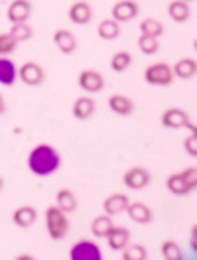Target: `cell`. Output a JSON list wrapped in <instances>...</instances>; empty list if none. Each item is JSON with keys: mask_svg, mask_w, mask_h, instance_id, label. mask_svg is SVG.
<instances>
[{"mask_svg": "<svg viewBox=\"0 0 197 260\" xmlns=\"http://www.w3.org/2000/svg\"><path fill=\"white\" fill-rule=\"evenodd\" d=\"M59 166H61V156L49 144H38L28 156V168L38 178H48L51 174H55Z\"/></svg>", "mask_w": 197, "mask_h": 260, "instance_id": "cell-1", "label": "cell"}, {"mask_svg": "<svg viewBox=\"0 0 197 260\" xmlns=\"http://www.w3.org/2000/svg\"><path fill=\"white\" fill-rule=\"evenodd\" d=\"M46 229H48L49 239H53V241L65 239L69 229H71V223L67 219V213L61 211L57 205L48 207L46 209Z\"/></svg>", "mask_w": 197, "mask_h": 260, "instance_id": "cell-2", "label": "cell"}, {"mask_svg": "<svg viewBox=\"0 0 197 260\" xmlns=\"http://www.w3.org/2000/svg\"><path fill=\"white\" fill-rule=\"evenodd\" d=\"M144 79L148 85H154V87H170L176 77H174V71L170 65L158 61V63L148 65L144 69Z\"/></svg>", "mask_w": 197, "mask_h": 260, "instance_id": "cell-3", "label": "cell"}, {"mask_svg": "<svg viewBox=\"0 0 197 260\" xmlns=\"http://www.w3.org/2000/svg\"><path fill=\"white\" fill-rule=\"evenodd\" d=\"M122 181H124V185L128 189L140 191V189H146L148 185L152 183V174H150V170L142 168V166H134V168L124 172Z\"/></svg>", "mask_w": 197, "mask_h": 260, "instance_id": "cell-4", "label": "cell"}, {"mask_svg": "<svg viewBox=\"0 0 197 260\" xmlns=\"http://www.w3.org/2000/svg\"><path fill=\"white\" fill-rule=\"evenodd\" d=\"M69 258L71 260H103V252L93 241L83 239L79 243H75L69 250Z\"/></svg>", "mask_w": 197, "mask_h": 260, "instance_id": "cell-5", "label": "cell"}, {"mask_svg": "<svg viewBox=\"0 0 197 260\" xmlns=\"http://www.w3.org/2000/svg\"><path fill=\"white\" fill-rule=\"evenodd\" d=\"M18 77H20V81L24 83V85H28V87H38V85H42V83L46 81V71H44L42 65L36 63V61H26L20 67Z\"/></svg>", "mask_w": 197, "mask_h": 260, "instance_id": "cell-6", "label": "cell"}, {"mask_svg": "<svg viewBox=\"0 0 197 260\" xmlns=\"http://www.w3.org/2000/svg\"><path fill=\"white\" fill-rule=\"evenodd\" d=\"M77 83L85 93H101L107 85L103 73H98L97 69H83L77 77Z\"/></svg>", "mask_w": 197, "mask_h": 260, "instance_id": "cell-7", "label": "cell"}, {"mask_svg": "<svg viewBox=\"0 0 197 260\" xmlns=\"http://www.w3.org/2000/svg\"><path fill=\"white\" fill-rule=\"evenodd\" d=\"M140 14V6L136 0H118L113 10H111V16L115 22H130L134 18Z\"/></svg>", "mask_w": 197, "mask_h": 260, "instance_id": "cell-8", "label": "cell"}, {"mask_svg": "<svg viewBox=\"0 0 197 260\" xmlns=\"http://www.w3.org/2000/svg\"><path fill=\"white\" fill-rule=\"evenodd\" d=\"M162 126L166 128H172V130H178V128H185L191 120H189V114L187 111H183V109H178V107H172V109H168L164 111L162 114Z\"/></svg>", "mask_w": 197, "mask_h": 260, "instance_id": "cell-9", "label": "cell"}, {"mask_svg": "<svg viewBox=\"0 0 197 260\" xmlns=\"http://www.w3.org/2000/svg\"><path fill=\"white\" fill-rule=\"evenodd\" d=\"M69 20L77 26H87L93 20V6L87 0H77L69 6Z\"/></svg>", "mask_w": 197, "mask_h": 260, "instance_id": "cell-10", "label": "cell"}, {"mask_svg": "<svg viewBox=\"0 0 197 260\" xmlns=\"http://www.w3.org/2000/svg\"><path fill=\"white\" fill-rule=\"evenodd\" d=\"M8 20L12 24H24L28 22V18L32 16V2L30 0H12L6 12Z\"/></svg>", "mask_w": 197, "mask_h": 260, "instance_id": "cell-11", "label": "cell"}, {"mask_svg": "<svg viewBox=\"0 0 197 260\" xmlns=\"http://www.w3.org/2000/svg\"><path fill=\"white\" fill-rule=\"evenodd\" d=\"M128 203H130V199H128L126 193H113L103 201V211L107 215H111V217H116V215L126 211Z\"/></svg>", "mask_w": 197, "mask_h": 260, "instance_id": "cell-12", "label": "cell"}, {"mask_svg": "<svg viewBox=\"0 0 197 260\" xmlns=\"http://www.w3.org/2000/svg\"><path fill=\"white\" fill-rule=\"evenodd\" d=\"M53 44L61 53L71 55L77 49V38L73 36V32H69L65 28H59V30L53 32Z\"/></svg>", "mask_w": 197, "mask_h": 260, "instance_id": "cell-13", "label": "cell"}, {"mask_svg": "<svg viewBox=\"0 0 197 260\" xmlns=\"http://www.w3.org/2000/svg\"><path fill=\"white\" fill-rule=\"evenodd\" d=\"M124 213H128L130 221L138 223V225H148V223L154 221V213H152V209H150L148 205H144V203H140V201H134V203L130 201Z\"/></svg>", "mask_w": 197, "mask_h": 260, "instance_id": "cell-14", "label": "cell"}, {"mask_svg": "<svg viewBox=\"0 0 197 260\" xmlns=\"http://www.w3.org/2000/svg\"><path fill=\"white\" fill-rule=\"evenodd\" d=\"M107 239V243H109V248L111 250H115V252H120L126 244L130 243V231L126 227H113L109 231V235L105 237Z\"/></svg>", "mask_w": 197, "mask_h": 260, "instance_id": "cell-15", "label": "cell"}, {"mask_svg": "<svg viewBox=\"0 0 197 260\" xmlns=\"http://www.w3.org/2000/svg\"><path fill=\"white\" fill-rule=\"evenodd\" d=\"M109 109L118 116H130L136 111V105L126 95H111L109 97Z\"/></svg>", "mask_w": 197, "mask_h": 260, "instance_id": "cell-16", "label": "cell"}, {"mask_svg": "<svg viewBox=\"0 0 197 260\" xmlns=\"http://www.w3.org/2000/svg\"><path fill=\"white\" fill-rule=\"evenodd\" d=\"M12 221L18 229H30L38 221V211L32 205H22L12 213Z\"/></svg>", "mask_w": 197, "mask_h": 260, "instance_id": "cell-17", "label": "cell"}, {"mask_svg": "<svg viewBox=\"0 0 197 260\" xmlns=\"http://www.w3.org/2000/svg\"><path fill=\"white\" fill-rule=\"evenodd\" d=\"M97 111V103L93 97H79L73 103V116L77 120H89Z\"/></svg>", "mask_w": 197, "mask_h": 260, "instance_id": "cell-18", "label": "cell"}, {"mask_svg": "<svg viewBox=\"0 0 197 260\" xmlns=\"http://www.w3.org/2000/svg\"><path fill=\"white\" fill-rule=\"evenodd\" d=\"M172 71H174V77H176V79H183V81H187V79L195 77L197 61L193 59V57H183V59H180L178 63L172 67Z\"/></svg>", "mask_w": 197, "mask_h": 260, "instance_id": "cell-19", "label": "cell"}, {"mask_svg": "<svg viewBox=\"0 0 197 260\" xmlns=\"http://www.w3.org/2000/svg\"><path fill=\"white\" fill-rule=\"evenodd\" d=\"M168 14L174 22L183 24V22H187L191 18V6L187 2H183V0H172L168 4Z\"/></svg>", "mask_w": 197, "mask_h": 260, "instance_id": "cell-20", "label": "cell"}, {"mask_svg": "<svg viewBox=\"0 0 197 260\" xmlns=\"http://www.w3.org/2000/svg\"><path fill=\"white\" fill-rule=\"evenodd\" d=\"M18 77V69L12 59L8 57H0V85L4 87H12Z\"/></svg>", "mask_w": 197, "mask_h": 260, "instance_id": "cell-21", "label": "cell"}, {"mask_svg": "<svg viewBox=\"0 0 197 260\" xmlns=\"http://www.w3.org/2000/svg\"><path fill=\"white\" fill-rule=\"evenodd\" d=\"M113 227H115L113 217L107 215V213H103V215H97V217L93 219V223H91V233H93V237H97V239H105Z\"/></svg>", "mask_w": 197, "mask_h": 260, "instance_id": "cell-22", "label": "cell"}, {"mask_svg": "<svg viewBox=\"0 0 197 260\" xmlns=\"http://www.w3.org/2000/svg\"><path fill=\"white\" fill-rule=\"evenodd\" d=\"M97 34L101 40H105V42H113V40H116V38L120 36V24L115 22L113 18H107V20H103V22L98 24Z\"/></svg>", "mask_w": 197, "mask_h": 260, "instance_id": "cell-23", "label": "cell"}, {"mask_svg": "<svg viewBox=\"0 0 197 260\" xmlns=\"http://www.w3.org/2000/svg\"><path fill=\"white\" fill-rule=\"evenodd\" d=\"M55 205L61 209V211L65 213H73L75 209H77V197H75V193L71 191V189H59L57 191V195H55Z\"/></svg>", "mask_w": 197, "mask_h": 260, "instance_id": "cell-24", "label": "cell"}, {"mask_svg": "<svg viewBox=\"0 0 197 260\" xmlns=\"http://www.w3.org/2000/svg\"><path fill=\"white\" fill-rule=\"evenodd\" d=\"M166 187L170 189L172 195H178V197H185V195L191 193V189L185 185V181L181 178V174H172L166 179Z\"/></svg>", "mask_w": 197, "mask_h": 260, "instance_id": "cell-25", "label": "cell"}, {"mask_svg": "<svg viewBox=\"0 0 197 260\" xmlns=\"http://www.w3.org/2000/svg\"><path fill=\"white\" fill-rule=\"evenodd\" d=\"M140 32L160 40V38L166 34V28L160 20H156V18H146V20H142V22H140Z\"/></svg>", "mask_w": 197, "mask_h": 260, "instance_id": "cell-26", "label": "cell"}, {"mask_svg": "<svg viewBox=\"0 0 197 260\" xmlns=\"http://www.w3.org/2000/svg\"><path fill=\"white\" fill-rule=\"evenodd\" d=\"M122 260H146L150 254H148V248L144 244H126L122 250Z\"/></svg>", "mask_w": 197, "mask_h": 260, "instance_id": "cell-27", "label": "cell"}, {"mask_svg": "<svg viewBox=\"0 0 197 260\" xmlns=\"http://www.w3.org/2000/svg\"><path fill=\"white\" fill-rule=\"evenodd\" d=\"M130 65H132V55L128 51H116L115 55L111 57V69L115 73H124Z\"/></svg>", "mask_w": 197, "mask_h": 260, "instance_id": "cell-28", "label": "cell"}, {"mask_svg": "<svg viewBox=\"0 0 197 260\" xmlns=\"http://www.w3.org/2000/svg\"><path fill=\"white\" fill-rule=\"evenodd\" d=\"M160 254L164 260H181L183 258V252H181V246L176 241H164L160 244Z\"/></svg>", "mask_w": 197, "mask_h": 260, "instance_id": "cell-29", "label": "cell"}, {"mask_svg": "<svg viewBox=\"0 0 197 260\" xmlns=\"http://www.w3.org/2000/svg\"><path fill=\"white\" fill-rule=\"evenodd\" d=\"M10 36L16 40V44H22V42H28V40H32L34 36V30L32 26L28 24V22H24V24H12V28H10Z\"/></svg>", "mask_w": 197, "mask_h": 260, "instance_id": "cell-30", "label": "cell"}, {"mask_svg": "<svg viewBox=\"0 0 197 260\" xmlns=\"http://www.w3.org/2000/svg\"><path fill=\"white\" fill-rule=\"evenodd\" d=\"M138 48L144 55H154L158 49H160V40L158 38H152V36H146V34H140L138 38Z\"/></svg>", "mask_w": 197, "mask_h": 260, "instance_id": "cell-31", "label": "cell"}, {"mask_svg": "<svg viewBox=\"0 0 197 260\" xmlns=\"http://www.w3.org/2000/svg\"><path fill=\"white\" fill-rule=\"evenodd\" d=\"M18 48L16 40L10 34H0V57H8L10 53H14Z\"/></svg>", "mask_w": 197, "mask_h": 260, "instance_id": "cell-32", "label": "cell"}, {"mask_svg": "<svg viewBox=\"0 0 197 260\" xmlns=\"http://www.w3.org/2000/svg\"><path fill=\"white\" fill-rule=\"evenodd\" d=\"M180 174H181V178H183V181H185V185L193 191L197 187V168H185Z\"/></svg>", "mask_w": 197, "mask_h": 260, "instance_id": "cell-33", "label": "cell"}, {"mask_svg": "<svg viewBox=\"0 0 197 260\" xmlns=\"http://www.w3.org/2000/svg\"><path fill=\"white\" fill-rule=\"evenodd\" d=\"M183 146H185V152H187L191 158H197V132H191V134L185 138Z\"/></svg>", "mask_w": 197, "mask_h": 260, "instance_id": "cell-34", "label": "cell"}, {"mask_svg": "<svg viewBox=\"0 0 197 260\" xmlns=\"http://www.w3.org/2000/svg\"><path fill=\"white\" fill-rule=\"evenodd\" d=\"M4 111H6V101H4L2 93H0V114H4Z\"/></svg>", "mask_w": 197, "mask_h": 260, "instance_id": "cell-35", "label": "cell"}, {"mask_svg": "<svg viewBox=\"0 0 197 260\" xmlns=\"http://www.w3.org/2000/svg\"><path fill=\"white\" fill-rule=\"evenodd\" d=\"M4 189V179H2V176H0V191Z\"/></svg>", "mask_w": 197, "mask_h": 260, "instance_id": "cell-36", "label": "cell"}, {"mask_svg": "<svg viewBox=\"0 0 197 260\" xmlns=\"http://www.w3.org/2000/svg\"><path fill=\"white\" fill-rule=\"evenodd\" d=\"M183 2H187V4H191V2H193V0H183Z\"/></svg>", "mask_w": 197, "mask_h": 260, "instance_id": "cell-37", "label": "cell"}]
</instances>
